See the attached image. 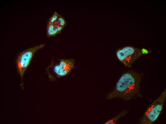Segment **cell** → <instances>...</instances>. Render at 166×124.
I'll use <instances>...</instances> for the list:
<instances>
[{
	"label": "cell",
	"instance_id": "obj_3",
	"mask_svg": "<svg viewBox=\"0 0 166 124\" xmlns=\"http://www.w3.org/2000/svg\"><path fill=\"white\" fill-rule=\"evenodd\" d=\"M166 99V89L148 107L139 120L141 124H152L157 119L164 108Z\"/></svg>",
	"mask_w": 166,
	"mask_h": 124
},
{
	"label": "cell",
	"instance_id": "obj_7",
	"mask_svg": "<svg viewBox=\"0 0 166 124\" xmlns=\"http://www.w3.org/2000/svg\"><path fill=\"white\" fill-rule=\"evenodd\" d=\"M128 113L127 110H124L116 116L107 121L104 124H115L119 119L125 116Z\"/></svg>",
	"mask_w": 166,
	"mask_h": 124
},
{
	"label": "cell",
	"instance_id": "obj_6",
	"mask_svg": "<svg viewBox=\"0 0 166 124\" xmlns=\"http://www.w3.org/2000/svg\"><path fill=\"white\" fill-rule=\"evenodd\" d=\"M64 28L62 26L55 27L52 24H47V36L49 38L56 36L60 33Z\"/></svg>",
	"mask_w": 166,
	"mask_h": 124
},
{
	"label": "cell",
	"instance_id": "obj_8",
	"mask_svg": "<svg viewBox=\"0 0 166 124\" xmlns=\"http://www.w3.org/2000/svg\"><path fill=\"white\" fill-rule=\"evenodd\" d=\"M60 15L57 12H54L50 18L47 24H53L56 22Z\"/></svg>",
	"mask_w": 166,
	"mask_h": 124
},
{
	"label": "cell",
	"instance_id": "obj_9",
	"mask_svg": "<svg viewBox=\"0 0 166 124\" xmlns=\"http://www.w3.org/2000/svg\"><path fill=\"white\" fill-rule=\"evenodd\" d=\"M56 22L60 26L64 27L66 24V20L62 16L60 15Z\"/></svg>",
	"mask_w": 166,
	"mask_h": 124
},
{
	"label": "cell",
	"instance_id": "obj_1",
	"mask_svg": "<svg viewBox=\"0 0 166 124\" xmlns=\"http://www.w3.org/2000/svg\"><path fill=\"white\" fill-rule=\"evenodd\" d=\"M142 76L140 73L134 70L123 73L117 82L114 89L108 94L106 98H118L127 101L142 98L140 92Z\"/></svg>",
	"mask_w": 166,
	"mask_h": 124
},
{
	"label": "cell",
	"instance_id": "obj_5",
	"mask_svg": "<svg viewBox=\"0 0 166 124\" xmlns=\"http://www.w3.org/2000/svg\"><path fill=\"white\" fill-rule=\"evenodd\" d=\"M44 44H41L28 48L20 53L16 60L17 70L21 80V85L23 86V78L26 71L29 66L34 55L38 50L42 48Z\"/></svg>",
	"mask_w": 166,
	"mask_h": 124
},
{
	"label": "cell",
	"instance_id": "obj_4",
	"mask_svg": "<svg viewBox=\"0 0 166 124\" xmlns=\"http://www.w3.org/2000/svg\"><path fill=\"white\" fill-rule=\"evenodd\" d=\"M151 51L145 48L139 49L126 46L118 49L116 55L118 60L125 66L130 67L134 62L141 56L148 54Z\"/></svg>",
	"mask_w": 166,
	"mask_h": 124
},
{
	"label": "cell",
	"instance_id": "obj_2",
	"mask_svg": "<svg viewBox=\"0 0 166 124\" xmlns=\"http://www.w3.org/2000/svg\"><path fill=\"white\" fill-rule=\"evenodd\" d=\"M75 63L73 58H52L46 70L49 79L54 82L68 75L74 68Z\"/></svg>",
	"mask_w": 166,
	"mask_h": 124
}]
</instances>
